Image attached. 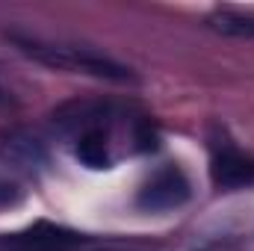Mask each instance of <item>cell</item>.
I'll list each match as a JSON object with an SVG mask.
<instances>
[{"label": "cell", "instance_id": "6da1fadb", "mask_svg": "<svg viewBox=\"0 0 254 251\" xmlns=\"http://www.w3.org/2000/svg\"><path fill=\"white\" fill-rule=\"evenodd\" d=\"M9 42L33 63L65 71V74H83L92 80H110V83H133L136 74L125 63L113 60L104 51L74 45L63 39H45V36H30V33H9Z\"/></svg>", "mask_w": 254, "mask_h": 251}, {"label": "cell", "instance_id": "8992f818", "mask_svg": "<svg viewBox=\"0 0 254 251\" xmlns=\"http://www.w3.org/2000/svg\"><path fill=\"white\" fill-rule=\"evenodd\" d=\"M0 251H45V249H39V246H36V243H30L27 237H15V240L0 243Z\"/></svg>", "mask_w": 254, "mask_h": 251}, {"label": "cell", "instance_id": "7a4b0ae2", "mask_svg": "<svg viewBox=\"0 0 254 251\" xmlns=\"http://www.w3.org/2000/svg\"><path fill=\"white\" fill-rule=\"evenodd\" d=\"M190 198V181L178 166H163L157 169L136 195V204L148 213H163V210H178Z\"/></svg>", "mask_w": 254, "mask_h": 251}, {"label": "cell", "instance_id": "5b68a950", "mask_svg": "<svg viewBox=\"0 0 254 251\" xmlns=\"http://www.w3.org/2000/svg\"><path fill=\"white\" fill-rule=\"evenodd\" d=\"M210 27L225 33V36H240V39H254V12L243 9H216L210 12Z\"/></svg>", "mask_w": 254, "mask_h": 251}, {"label": "cell", "instance_id": "ba28073f", "mask_svg": "<svg viewBox=\"0 0 254 251\" xmlns=\"http://www.w3.org/2000/svg\"><path fill=\"white\" fill-rule=\"evenodd\" d=\"M9 104H12V92H9V89L0 83V110H6Z\"/></svg>", "mask_w": 254, "mask_h": 251}, {"label": "cell", "instance_id": "3957f363", "mask_svg": "<svg viewBox=\"0 0 254 251\" xmlns=\"http://www.w3.org/2000/svg\"><path fill=\"white\" fill-rule=\"evenodd\" d=\"M210 178L219 189H246L254 187V157L243 154L234 145H213Z\"/></svg>", "mask_w": 254, "mask_h": 251}, {"label": "cell", "instance_id": "277c9868", "mask_svg": "<svg viewBox=\"0 0 254 251\" xmlns=\"http://www.w3.org/2000/svg\"><path fill=\"white\" fill-rule=\"evenodd\" d=\"M0 160L21 172H39L48 163V154L45 145L27 130H6L0 133Z\"/></svg>", "mask_w": 254, "mask_h": 251}, {"label": "cell", "instance_id": "52a82bcc", "mask_svg": "<svg viewBox=\"0 0 254 251\" xmlns=\"http://www.w3.org/2000/svg\"><path fill=\"white\" fill-rule=\"evenodd\" d=\"M15 198H18V189H15V184H9L6 178H0V207L12 204Z\"/></svg>", "mask_w": 254, "mask_h": 251}]
</instances>
